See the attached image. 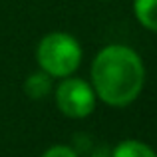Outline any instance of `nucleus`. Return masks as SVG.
<instances>
[{
    "mask_svg": "<svg viewBox=\"0 0 157 157\" xmlns=\"http://www.w3.org/2000/svg\"><path fill=\"white\" fill-rule=\"evenodd\" d=\"M90 76V84L100 101L109 107H127L143 92L145 66L133 48L107 44L96 54Z\"/></svg>",
    "mask_w": 157,
    "mask_h": 157,
    "instance_id": "f257e3e1",
    "label": "nucleus"
},
{
    "mask_svg": "<svg viewBox=\"0 0 157 157\" xmlns=\"http://www.w3.org/2000/svg\"><path fill=\"white\" fill-rule=\"evenodd\" d=\"M42 157H80V155L70 145H52L42 153Z\"/></svg>",
    "mask_w": 157,
    "mask_h": 157,
    "instance_id": "0eeeda50",
    "label": "nucleus"
},
{
    "mask_svg": "<svg viewBox=\"0 0 157 157\" xmlns=\"http://www.w3.org/2000/svg\"><path fill=\"white\" fill-rule=\"evenodd\" d=\"M54 92V78H50L46 72L38 70L32 72L30 76L24 80V94L30 100H44Z\"/></svg>",
    "mask_w": 157,
    "mask_h": 157,
    "instance_id": "20e7f679",
    "label": "nucleus"
},
{
    "mask_svg": "<svg viewBox=\"0 0 157 157\" xmlns=\"http://www.w3.org/2000/svg\"><path fill=\"white\" fill-rule=\"evenodd\" d=\"M133 16L145 30L157 32V0H133Z\"/></svg>",
    "mask_w": 157,
    "mask_h": 157,
    "instance_id": "423d86ee",
    "label": "nucleus"
},
{
    "mask_svg": "<svg viewBox=\"0 0 157 157\" xmlns=\"http://www.w3.org/2000/svg\"><path fill=\"white\" fill-rule=\"evenodd\" d=\"M111 157H157L155 149L139 139H123L111 151Z\"/></svg>",
    "mask_w": 157,
    "mask_h": 157,
    "instance_id": "39448f33",
    "label": "nucleus"
},
{
    "mask_svg": "<svg viewBox=\"0 0 157 157\" xmlns=\"http://www.w3.org/2000/svg\"><path fill=\"white\" fill-rule=\"evenodd\" d=\"M52 94L60 113H64L70 119H84L96 109V92L92 84L84 78H62Z\"/></svg>",
    "mask_w": 157,
    "mask_h": 157,
    "instance_id": "7ed1b4c3",
    "label": "nucleus"
},
{
    "mask_svg": "<svg viewBox=\"0 0 157 157\" xmlns=\"http://www.w3.org/2000/svg\"><path fill=\"white\" fill-rule=\"evenodd\" d=\"M84 50L76 36L68 32H50L36 46V62L38 70L46 72L50 78H68L74 76L80 68Z\"/></svg>",
    "mask_w": 157,
    "mask_h": 157,
    "instance_id": "f03ea898",
    "label": "nucleus"
}]
</instances>
